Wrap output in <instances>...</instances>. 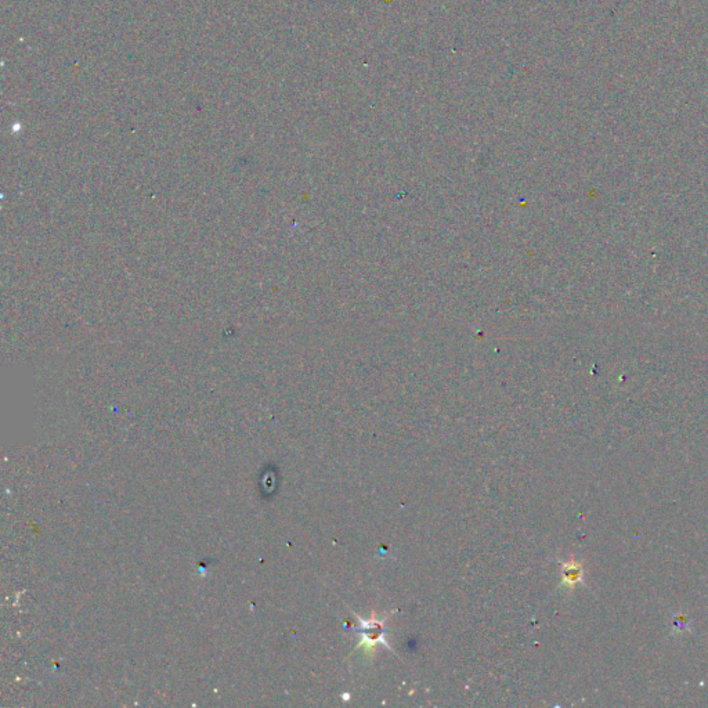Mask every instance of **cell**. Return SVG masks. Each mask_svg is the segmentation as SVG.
Listing matches in <instances>:
<instances>
[{"instance_id":"cell-1","label":"cell","mask_w":708,"mask_h":708,"mask_svg":"<svg viewBox=\"0 0 708 708\" xmlns=\"http://www.w3.org/2000/svg\"><path fill=\"white\" fill-rule=\"evenodd\" d=\"M580 576V567L576 565L566 566L565 573H563V579H565L567 584L577 583L580 580Z\"/></svg>"}]
</instances>
